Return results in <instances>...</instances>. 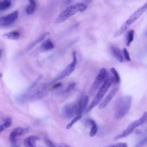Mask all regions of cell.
Segmentation results:
<instances>
[{
  "label": "cell",
  "mask_w": 147,
  "mask_h": 147,
  "mask_svg": "<svg viewBox=\"0 0 147 147\" xmlns=\"http://www.w3.org/2000/svg\"><path fill=\"white\" fill-rule=\"evenodd\" d=\"M41 78L39 76L23 93L17 96L16 100L18 103H25L37 101L47 95L48 86L47 83H39Z\"/></svg>",
  "instance_id": "1"
},
{
  "label": "cell",
  "mask_w": 147,
  "mask_h": 147,
  "mask_svg": "<svg viewBox=\"0 0 147 147\" xmlns=\"http://www.w3.org/2000/svg\"><path fill=\"white\" fill-rule=\"evenodd\" d=\"M132 97L130 95H125L119 98L115 105V118L119 120L123 118L129 112L131 104Z\"/></svg>",
  "instance_id": "2"
},
{
  "label": "cell",
  "mask_w": 147,
  "mask_h": 147,
  "mask_svg": "<svg viewBox=\"0 0 147 147\" xmlns=\"http://www.w3.org/2000/svg\"><path fill=\"white\" fill-rule=\"evenodd\" d=\"M86 8L87 6L83 3H77L70 5L59 14L56 19V22L58 24L62 23L75 14L84 11Z\"/></svg>",
  "instance_id": "3"
},
{
  "label": "cell",
  "mask_w": 147,
  "mask_h": 147,
  "mask_svg": "<svg viewBox=\"0 0 147 147\" xmlns=\"http://www.w3.org/2000/svg\"><path fill=\"white\" fill-rule=\"evenodd\" d=\"M147 9V2L145 3L143 6L138 8L137 10H136L130 17L129 18L122 24L121 26L119 28V29L115 33L114 36L117 37L122 34L124 32H125L129 27L133 24L134 22H136L141 16L142 14Z\"/></svg>",
  "instance_id": "4"
},
{
  "label": "cell",
  "mask_w": 147,
  "mask_h": 147,
  "mask_svg": "<svg viewBox=\"0 0 147 147\" xmlns=\"http://www.w3.org/2000/svg\"><path fill=\"white\" fill-rule=\"evenodd\" d=\"M115 82L114 79L113 77L109 78L103 84V85L100 87V88L99 89L96 95L93 99L92 101L91 102V104L88 106L87 111H90L93 108H94L95 106L100 104L102 98H103L104 95L110 88V87L111 86V84Z\"/></svg>",
  "instance_id": "5"
},
{
  "label": "cell",
  "mask_w": 147,
  "mask_h": 147,
  "mask_svg": "<svg viewBox=\"0 0 147 147\" xmlns=\"http://www.w3.org/2000/svg\"><path fill=\"white\" fill-rule=\"evenodd\" d=\"M146 119H147V113L144 112L140 118L131 122L123 131H122L121 134H118L114 138V140H117L126 137L127 136L130 135L133 133V131L137 127L142 125L146 121Z\"/></svg>",
  "instance_id": "6"
},
{
  "label": "cell",
  "mask_w": 147,
  "mask_h": 147,
  "mask_svg": "<svg viewBox=\"0 0 147 147\" xmlns=\"http://www.w3.org/2000/svg\"><path fill=\"white\" fill-rule=\"evenodd\" d=\"M78 63L77 61V56L76 53L75 51H74L72 52V61L69 64H68L64 69H63L58 75L56 76L55 79H53V80L51 82V83H55L59 80H60L68 76H69L75 69L76 65Z\"/></svg>",
  "instance_id": "7"
},
{
  "label": "cell",
  "mask_w": 147,
  "mask_h": 147,
  "mask_svg": "<svg viewBox=\"0 0 147 147\" xmlns=\"http://www.w3.org/2000/svg\"><path fill=\"white\" fill-rule=\"evenodd\" d=\"M109 78V72L105 68H102L99 72L98 75L95 78L94 83H92L90 90V93L91 94H93L99 90L100 87L103 85L104 82Z\"/></svg>",
  "instance_id": "8"
},
{
  "label": "cell",
  "mask_w": 147,
  "mask_h": 147,
  "mask_svg": "<svg viewBox=\"0 0 147 147\" xmlns=\"http://www.w3.org/2000/svg\"><path fill=\"white\" fill-rule=\"evenodd\" d=\"M78 103H69L65 105L61 110V115L65 119H73L78 115Z\"/></svg>",
  "instance_id": "9"
},
{
  "label": "cell",
  "mask_w": 147,
  "mask_h": 147,
  "mask_svg": "<svg viewBox=\"0 0 147 147\" xmlns=\"http://www.w3.org/2000/svg\"><path fill=\"white\" fill-rule=\"evenodd\" d=\"M54 48V44L52 40L47 39L44 41L41 45H40L37 48H36L31 53L32 56H36L44 52L52 49Z\"/></svg>",
  "instance_id": "10"
},
{
  "label": "cell",
  "mask_w": 147,
  "mask_h": 147,
  "mask_svg": "<svg viewBox=\"0 0 147 147\" xmlns=\"http://www.w3.org/2000/svg\"><path fill=\"white\" fill-rule=\"evenodd\" d=\"M18 10H15L5 16L1 17L0 18L1 26L5 27L11 25L18 18Z\"/></svg>",
  "instance_id": "11"
},
{
  "label": "cell",
  "mask_w": 147,
  "mask_h": 147,
  "mask_svg": "<svg viewBox=\"0 0 147 147\" xmlns=\"http://www.w3.org/2000/svg\"><path fill=\"white\" fill-rule=\"evenodd\" d=\"M49 32H44V33L41 34L40 36H39L37 38H36L33 42H32L30 44H29L20 53V55H22L32 50L34 47H36L37 44L40 43L41 42L44 41L45 39H46L49 35Z\"/></svg>",
  "instance_id": "12"
},
{
  "label": "cell",
  "mask_w": 147,
  "mask_h": 147,
  "mask_svg": "<svg viewBox=\"0 0 147 147\" xmlns=\"http://www.w3.org/2000/svg\"><path fill=\"white\" fill-rule=\"evenodd\" d=\"M29 131V129L26 127H16L10 133L9 136V140L11 143H15L18 137L21 136Z\"/></svg>",
  "instance_id": "13"
},
{
  "label": "cell",
  "mask_w": 147,
  "mask_h": 147,
  "mask_svg": "<svg viewBox=\"0 0 147 147\" xmlns=\"http://www.w3.org/2000/svg\"><path fill=\"white\" fill-rule=\"evenodd\" d=\"M117 91H118V88L117 87L114 88L110 92V93L106 96V97L102 100V102L100 103V104L99 105V109H103L104 108H105L109 105V103L111 102V100L113 99L114 96L117 94Z\"/></svg>",
  "instance_id": "14"
},
{
  "label": "cell",
  "mask_w": 147,
  "mask_h": 147,
  "mask_svg": "<svg viewBox=\"0 0 147 147\" xmlns=\"http://www.w3.org/2000/svg\"><path fill=\"white\" fill-rule=\"evenodd\" d=\"M88 102V96H84L82 97L79 101L77 102L78 103V115H82L83 112L86 110L87 107V105Z\"/></svg>",
  "instance_id": "15"
},
{
  "label": "cell",
  "mask_w": 147,
  "mask_h": 147,
  "mask_svg": "<svg viewBox=\"0 0 147 147\" xmlns=\"http://www.w3.org/2000/svg\"><path fill=\"white\" fill-rule=\"evenodd\" d=\"M110 52L112 55L118 60L119 62L122 63L123 60V57L122 55L121 50L115 46H111L110 47Z\"/></svg>",
  "instance_id": "16"
},
{
  "label": "cell",
  "mask_w": 147,
  "mask_h": 147,
  "mask_svg": "<svg viewBox=\"0 0 147 147\" xmlns=\"http://www.w3.org/2000/svg\"><path fill=\"white\" fill-rule=\"evenodd\" d=\"M38 138L34 136H30L24 141L25 147H36V141Z\"/></svg>",
  "instance_id": "17"
},
{
  "label": "cell",
  "mask_w": 147,
  "mask_h": 147,
  "mask_svg": "<svg viewBox=\"0 0 147 147\" xmlns=\"http://www.w3.org/2000/svg\"><path fill=\"white\" fill-rule=\"evenodd\" d=\"M3 36L9 40H16L18 39L20 37V33L17 30L10 31L9 32H6L3 34Z\"/></svg>",
  "instance_id": "18"
},
{
  "label": "cell",
  "mask_w": 147,
  "mask_h": 147,
  "mask_svg": "<svg viewBox=\"0 0 147 147\" xmlns=\"http://www.w3.org/2000/svg\"><path fill=\"white\" fill-rule=\"evenodd\" d=\"M28 1L29 2V3L26 6L25 9V11L28 14L30 15L35 11L37 7V4L36 2V0H28Z\"/></svg>",
  "instance_id": "19"
},
{
  "label": "cell",
  "mask_w": 147,
  "mask_h": 147,
  "mask_svg": "<svg viewBox=\"0 0 147 147\" xmlns=\"http://www.w3.org/2000/svg\"><path fill=\"white\" fill-rule=\"evenodd\" d=\"M87 123L91 126V129L90 131V136L94 137L95 136L98 131V126L96 122L92 119H88L87 121Z\"/></svg>",
  "instance_id": "20"
},
{
  "label": "cell",
  "mask_w": 147,
  "mask_h": 147,
  "mask_svg": "<svg viewBox=\"0 0 147 147\" xmlns=\"http://www.w3.org/2000/svg\"><path fill=\"white\" fill-rule=\"evenodd\" d=\"M14 0H3L0 2V10L3 11L9 9L13 5Z\"/></svg>",
  "instance_id": "21"
},
{
  "label": "cell",
  "mask_w": 147,
  "mask_h": 147,
  "mask_svg": "<svg viewBox=\"0 0 147 147\" xmlns=\"http://www.w3.org/2000/svg\"><path fill=\"white\" fill-rule=\"evenodd\" d=\"M45 142L47 146V147H72L71 146L64 144V143H60L57 144H55L51 141L48 139H45Z\"/></svg>",
  "instance_id": "22"
},
{
  "label": "cell",
  "mask_w": 147,
  "mask_h": 147,
  "mask_svg": "<svg viewBox=\"0 0 147 147\" xmlns=\"http://www.w3.org/2000/svg\"><path fill=\"white\" fill-rule=\"evenodd\" d=\"M11 123H12V120L11 118H8L5 119L3 123H2L1 125V132L6 129L7 128L9 127L11 125Z\"/></svg>",
  "instance_id": "23"
},
{
  "label": "cell",
  "mask_w": 147,
  "mask_h": 147,
  "mask_svg": "<svg viewBox=\"0 0 147 147\" xmlns=\"http://www.w3.org/2000/svg\"><path fill=\"white\" fill-rule=\"evenodd\" d=\"M134 31L133 30H130L127 35V38H126V45L127 47L130 46V44L132 42L134 39Z\"/></svg>",
  "instance_id": "24"
},
{
  "label": "cell",
  "mask_w": 147,
  "mask_h": 147,
  "mask_svg": "<svg viewBox=\"0 0 147 147\" xmlns=\"http://www.w3.org/2000/svg\"><path fill=\"white\" fill-rule=\"evenodd\" d=\"M110 71H111V72L112 73V74L113 75V78L114 79L115 82L116 83H119L121 79H120V76H119V75L118 71L114 68H111Z\"/></svg>",
  "instance_id": "25"
},
{
  "label": "cell",
  "mask_w": 147,
  "mask_h": 147,
  "mask_svg": "<svg viewBox=\"0 0 147 147\" xmlns=\"http://www.w3.org/2000/svg\"><path fill=\"white\" fill-rule=\"evenodd\" d=\"M82 117V115H76L75 117L73 119H71V121L66 126V129H69L77 121H78Z\"/></svg>",
  "instance_id": "26"
},
{
  "label": "cell",
  "mask_w": 147,
  "mask_h": 147,
  "mask_svg": "<svg viewBox=\"0 0 147 147\" xmlns=\"http://www.w3.org/2000/svg\"><path fill=\"white\" fill-rule=\"evenodd\" d=\"M147 144V136L140 141L134 147H143Z\"/></svg>",
  "instance_id": "27"
},
{
  "label": "cell",
  "mask_w": 147,
  "mask_h": 147,
  "mask_svg": "<svg viewBox=\"0 0 147 147\" xmlns=\"http://www.w3.org/2000/svg\"><path fill=\"white\" fill-rule=\"evenodd\" d=\"M123 56H124L125 59L127 61H130L131 60L129 53L128 51L126 49V48H123Z\"/></svg>",
  "instance_id": "28"
},
{
  "label": "cell",
  "mask_w": 147,
  "mask_h": 147,
  "mask_svg": "<svg viewBox=\"0 0 147 147\" xmlns=\"http://www.w3.org/2000/svg\"><path fill=\"white\" fill-rule=\"evenodd\" d=\"M107 147H127V145L126 143L119 142V143H117V144L111 145Z\"/></svg>",
  "instance_id": "29"
},
{
  "label": "cell",
  "mask_w": 147,
  "mask_h": 147,
  "mask_svg": "<svg viewBox=\"0 0 147 147\" xmlns=\"http://www.w3.org/2000/svg\"><path fill=\"white\" fill-rule=\"evenodd\" d=\"M75 86V83H72L71 84H69L67 87L65 88V90L63 91V92H68L69 91H70L71 90H72Z\"/></svg>",
  "instance_id": "30"
},
{
  "label": "cell",
  "mask_w": 147,
  "mask_h": 147,
  "mask_svg": "<svg viewBox=\"0 0 147 147\" xmlns=\"http://www.w3.org/2000/svg\"><path fill=\"white\" fill-rule=\"evenodd\" d=\"M61 86V84L60 83H56L53 86V88L55 89V88H59Z\"/></svg>",
  "instance_id": "31"
}]
</instances>
